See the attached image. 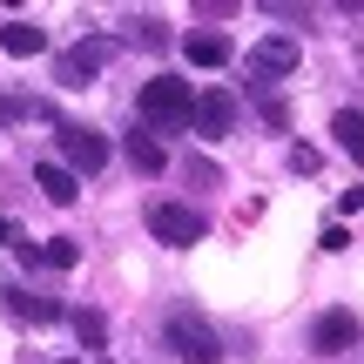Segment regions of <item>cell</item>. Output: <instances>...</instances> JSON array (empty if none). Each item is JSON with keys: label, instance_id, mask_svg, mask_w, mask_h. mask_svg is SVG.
Instances as JSON below:
<instances>
[{"label": "cell", "instance_id": "6da1fadb", "mask_svg": "<svg viewBox=\"0 0 364 364\" xmlns=\"http://www.w3.org/2000/svg\"><path fill=\"white\" fill-rule=\"evenodd\" d=\"M135 108H142V122L149 129H189V115H196V95H189V81H176V75H149L142 81V95H135Z\"/></svg>", "mask_w": 364, "mask_h": 364}, {"label": "cell", "instance_id": "7a4b0ae2", "mask_svg": "<svg viewBox=\"0 0 364 364\" xmlns=\"http://www.w3.org/2000/svg\"><path fill=\"white\" fill-rule=\"evenodd\" d=\"M162 338H169V351H176L182 364H223V338H216V324H209V317H196V311H169Z\"/></svg>", "mask_w": 364, "mask_h": 364}, {"label": "cell", "instance_id": "3957f363", "mask_svg": "<svg viewBox=\"0 0 364 364\" xmlns=\"http://www.w3.org/2000/svg\"><path fill=\"white\" fill-rule=\"evenodd\" d=\"M102 162H108V135L88 129V122H61V169L81 182V176L102 169Z\"/></svg>", "mask_w": 364, "mask_h": 364}, {"label": "cell", "instance_id": "277c9868", "mask_svg": "<svg viewBox=\"0 0 364 364\" xmlns=\"http://www.w3.org/2000/svg\"><path fill=\"white\" fill-rule=\"evenodd\" d=\"M108 54H115V41H108V34H95V41H75V48H68L61 61H54V81H61V88H88V81L108 68Z\"/></svg>", "mask_w": 364, "mask_h": 364}, {"label": "cell", "instance_id": "5b68a950", "mask_svg": "<svg viewBox=\"0 0 364 364\" xmlns=\"http://www.w3.org/2000/svg\"><path fill=\"white\" fill-rule=\"evenodd\" d=\"M297 68H304V48L290 34H270V41L250 48V75L257 81H284V75H297Z\"/></svg>", "mask_w": 364, "mask_h": 364}, {"label": "cell", "instance_id": "8992f818", "mask_svg": "<svg viewBox=\"0 0 364 364\" xmlns=\"http://www.w3.org/2000/svg\"><path fill=\"white\" fill-rule=\"evenodd\" d=\"M189 129L203 135V142H223V135H236V95H230V88H209V95H196V115H189Z\"/></svg>", "mask_w": 364, "mask_h": 364}, {"label": "cell", "instance_id": "52a82bcc", "mask_svg": "<svg viewBox=\"0 0 364 364\" xmlns=\"http://www.w3.org/2000/svg\"><path fill=\"white\" fill-rule=\"evenodd\" d=\"M149 230H156V243H176V250L203 243V216H196L189 203H156L149 209Z\"/></svg>", "mask_w": 364, "mask_h": 364}, {"label": "cell", "instance_id": "ba28073f", "mask_svg": "<svg viewBox=\"0 0 364 364\" xmlns=\"http://www.w3.org/2000/svg\"><path fill=\"white\" fill-rule=\"evenodd\" d=\"M311 351H317V358L358 351V311H324V317L311 324Z\"/></svg>", "mask_w": 364, "mask_h": 364}, {"label": "cell", "instance_id": "9c48e42d", "mask_svg": "<svg viewBox=\"0 0 364 364\" xmlns=\"http://www.w3.org/2000/svg\"><path fill=\"white\" fill-rule=\"evenodd\" d=\"M0 304H7V317H21V324H61V304L54 297H34V290H21V284H0Z\"/></svg>", "mask_w": 364, "mask_h": 364}, {"label": "cell", "instance_id": "30bf717a", "mask_svg": "<svg viewBox=\"0 0 364 364\" xmlns=\"http://www.w3.org/2000/svg\"><path fill=\"white\" fill-rule=\"evenodd\" d=\"M48 48V34H41L34 21H7L0 27V54H14V61H27V54H41Z\"/></svg>", "mask_w": 364, "mask_h": 364}, {"label": "cell", "instance_id": "8fae6325", "mask_svg": "<svg viewBox=\"0 0 364 364\" xmlns=\"http://www.w3.org/2000/svg\"><path fill=\"white\" fill-rule=\"evenodd\" d=\"M182 54H189V61L196 68H223V61H230V41H223V34H182Z\"/></svg>", "mask_w": 364, "mask_h": 364}, {"label": "cell", "instance_id": "7c38bea8", "mask_svg": "<svg viewBox=\"0 0 364 364\" xmlns=\"http://www.w3.org/2000/svg\"><path fill=\"white\" fill-rule=\"evenodd\" d=\"M34 182H41V196H48V203H75V196H81V182L68 176L61 162H41V169H34Z\"/></svg>", "mask_w": 364, "mask_h": 364}, {"label": "cell", "instance_id": "4fadbf2b", "mask_svg": "<svg viewBox=\"0 0 364 364\" xmlns=\"http://www.w3.org/2000/svg\"><path fill=\"white\" fill-rule=\"evenodd\" d=\"M331 135H338V149H344V156H351L358 169H364V115H358V108H344V115L331 122Z\"/></svg>", "mask_w": 364, "mask_h": 364}, {"label": "cell", "instance_id": "5bb4252c", "mask_svg": "<svg viewBox=\"0 0 364 364\" xmlns=\"http://www.w3.org/2000/svg\"><path fill=\"white\" fill-rule=\"evenodd\" d=\"M129 162H135L142 176H162V169H169V156H162V142H156V135H142V129L129 135Z\"/></svg>", "mask_w": 364, "mask_h": 364}, {"label": "cell", "instance_id": "9a60e30c", "mask_svg": "<svg viewBox=\"0 0 364 364\" xmlns=\"http://www.w3.org/2000/svg\"><path fill=\"white\" fill-rule=\"evenodd\" d=\"M34 257L48 263V270H75V263H81V243H75V236H48V243H34Z\"/></svg>", "mask_w": 364, "mask_h": 364}, {"label": "cell", "instance_id": "2e32d148", "mask_svg": "<svg viewBox=\"0 0 364 364\" xmlns=\"http://www.w3.org/2000/svg\"><path fill=\"white\" fill-rule=\"evenodd\" d=\"M68 324H75V338L88 344V351H102V344H108V317L102 311H68Z\"/></svg>", "mask_w": 364, "mask_h": 364}, {"label": "cell", "instance_id": "e0dca14e", "mask_svg": "<svg viewBox=\"0 0 364 364\" xmlns=\"http://www.w3.org/2000/svg\"><path fill=\"white\" fill-rule=\"evenodd\" d=\"M27 115H48L41 102H21V95H0V122H27Z\"/></svg>", "mask_w": 364, "mask_h": 364}, {"label": "cell", "instance_id": "ac0fdd59", "mask_svg": "<svg viewBox=\"0 0 364 364\" xmlns=\"http://www.w3.org/2000/svg\"><path fill=\"white\" fill-rule=\"evenodd\" d=\"M129 41H142V48H162L169 34H162V21H129Z\"/></svg>", "mask_w": 364, "mask_h": 364}, {"label": "cell", "instance_id": "d6986e66", "mask_svg": "<svg viewBox=\"0 0 364 364\" xmlns=\"http://www.w3.org/2000/svg\"><path fill=\"white\" fill-rule=\"evenodd\" d=\"M14 236H21V230H14V223H7V216H0V250H7V243H14Z\"/></svg>", "mask_w": 364, "mask_h": 364}]
</instances>
